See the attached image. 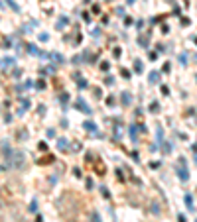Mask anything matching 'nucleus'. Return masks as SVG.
Here are the masks:
<instances>
[{"mask_svg": "<svg viewBox=\"0 0 197 222\" xmlns=\"http://www.w3.org/2000/svg\"><path fill=\"white\" fill-rule=\"evenodd\" d=\"M162 94H170V88L166 85H162Z\"/></svg>", "mask_w": 197, "mask_h": 222, "instance_id": "2f4dec72", "label": "nucleus"}, {"mask_svg": "<svg viewBox=\"0 0 197 222\" xmlns=\"http://www.w3.org/2000/svg\"><path fill=\"white\" fill-rule=\"evenodd\" d=\"M73 175H75V177H81V169L75 167V169H73Z\"/></svg>", "mask_w": 197, "mask_h": 222, "instance_id": "f704fd0d", "label": "nucleus"}, {"mask_svg": "<svg viewBox=\"0 0 197 222\" xmlns=\"http://www.w3.org/2000/svg\"><path fill=\"white\" fill-rule=\"evenodd\" d=\"M75 108L79 110V112H83V114H93V110H91V106L85 102V98L83 96H79L77 100H75Z\"/></svg>", "mask_w": 197, "mask_h": 222, "instance_id": "f03ea898", "label": "nucleus"}, {"mask_svg": "<svg viewBox=\"0 0 197 222\" xmlns=\"http://www.w3.org/2000/svg\"><path fill=\"white\" fill-rule=\"evenodd\" d=\"M36 222H43V218H41V214H37V216H36Z\"/></svg>", "mask_w": 197, "mask_h": 222, "instance_id": "ea45409f", "label": "nucleus"}, {"mask_svg": "<svg viewBox=\"0 0 197 222\" xmlns=\"http://www.w3.org/2000/svg\"><path fill=\"white\" fill-rule=\"evenodd\" d=\"M120 100H122L124 106H130V92H122V94H120Z\"/></svg>", "mask_w": 197, "mask_h": 222, "instance_id": "9b49d317", "label": "nucleus"}, {"mask_svg": "<svg viewBox=\"0 0 197 222\" xmlns=\"http://www.w3.org/2000/svg\"><path fill=\"white\" fill-rule=\"evenodd\" d=\"M156 134H158V144H160V142H164V132H162V126H158Z\"/></svg>", "mask_w": 197, "mask_h": 222, "instance_id": "5701e85b", "label": "nucleus"}, {"mask_svg": "<svg viewBox=\"0 0 197 222\" xmlns=\"http://www.w3.org/2000/svg\"><path fill=\"white\" fill-rule=\"evenodd\" d=\"M128 134H130V140H132V142H138V126L132 124L130 130H128Z\"/></svg>", "mask_w": 197, "mask_h": 222, "instance_id": "423d86ee", "label": "nucleus"}, {"mask_svg": "<svg viewBox=\"0 0 197 222\" xmlns=\"http://www.w3.org/2000/svg\"><path fill=\"white\" fill-rule=\"evenodd\" d=\"M49 59H53V61H57V63H65L63 55H59V53H51V55H49Z\"/></svg>", "mask_w": 197, "mask_h": 222, "instance_id": "2eb2a0df", "label": "nucleus"}, {"mask_svg": "<svg viewBox=\"0 0 197 222\" xmlns=\"http://www.w3.org/2000/svg\"><path fill=\"white\" fill-rule=\"evenodd\" d=\"M37 210V201H32V205H30V212H36Z\"/></svg>", "mask_w": 197, "mask_h": 222, "instance_id": "bb28decb", "label": "nucleus"}, {"mask_svg": "<svg viewBox=\"0 0 197 222\" xmlns=\"http://www.w3.org/2000/svg\"><path fill=\"white\" fill-rule=\"evenodd\" d=\"M53 161V155H45L43 159H37V165H47V163H51Z\"/></svg>", "mask_w": 197, "mask_h": 222, "instance_id": "9d476101", "label": "nucleus"}, {"mask_svg": "<svg viewBox=\"0 0 197 222\" xmlns=\"http://www.w3.org/2000/svg\"><path fill=\"white\" fill-rule=\"evenodd\" d=\"M162 150H164V154H172V144H168V142H160Z\"/></svg>", "mask_w": 197, "mask_h": 222, "instance_id": "ddd939ff", "label": "nucleus"}, {"mask_svg": "<svg viewBox=\"0 0 197 222\" xmlns=\"http://www.w3.org/2000/svg\"><path fill=\"white\" fill-rule=\"evenodd\" d=\"M67 24H69V18H67V16H61L59 20H57V24H55V30H63Z\"/></svg>", "mask_w": 197, "mask_h": 222, "instance_id": "39448f33", "label": "nucleus"}, {"mask_svg": "<svg viewBox=\"0 0 197 222\" xmlns=\"http://www.w3.org/2000/svg\"><path fill=\"white\" fill-rule=\"evenodd\" d=\"M73 79L77 81V85H79V88H85V86H87V81H83V77H81L79 73H75V75H73Z\"/></svg>", "mask_w": 197, "mask_h": 222, "instance_id": "6e6552de", "label": "nucleus"}, {"mask_svg": "<svg viewBox=\"0 0 197 222\" xmlns=\"http://www.w3.org/2000/svg\"><path fill=\"white\" fill-rule=\"evenodd\" d=\"M26 47H28V53H32V55H37V49H36V45H32V43H28V45H26Z\"/></svg>", "mask_w": 197, "mask_h": 222, "instance_id": "4be33fe9", "label": "nucleus"}, {"mask_svg": "<svg viewBox=\"0 0 197 222\" xmlns=\"http://www.w3.org/2000/svg\"><path fill=\"white\" fill-rule=\"evenodd\" d=\"M193 161H195V163H197V152H195V157H193Z\"/></svg>", "mask_w": 197, "mask_h": 222, "instance_id": "a19ab883", "label": "nucleus"}, {"mask_svg": "<svg viewBox=\"0 0 197 222\" xmlns=\"http://www.w3.org/2000/svg\"><path fill=\"white\" fill-rule=\"evenodd\" d=\"M101 195H103L105 199H110V193H108V189H107V187H101Z\"/></svg>", "mask_w": 197, "mask_h": 222, "instance_id": "393cba45", "label": "nucleus"}, {"mask_svg": "<svg viewBox=\"0 0 197 222\" xmlns=\"http://www.w3.org/2000/svg\"><path fill=\"white\" fill-rule=\"evenodd\" d=\"M101 69H103V71H108V63H105V61H103V63H101Z\"/></svg>", "mask_w": 197, "mask_h": 222, "instance_id": "4c0bfd02", "label": "nucleus"}, {"mask_svg": "<svg viewBox=\"0 0 197 222\" xmlns=\"http://www.w3.org/2000/svg\"><path fill=\"white\" fill-rule=\"evenodd\" d=\"M126 2H128V4H134V0H126Z\"/></svg>", "mask_w": 197, "mask_h": 222, "instance_id": "79ce46f5", "label": "nucleus"}, {"mask_svg": "<svg viewBox=\"0 0 197 222\" xmlns=\"http://www.w3.org/2000/svg\"><path fill=\"white\" fill-rule=\"evenodd\" d=\"M95 169H97V175H105V163H101V161H95Z\"/></svg>", "mask_w": 197, "mask_h": 222, "instance_id": "1a4fd4ad", "label": "nucleus"}, {"mask_svg": "<svg viewBox=\"0 0 197 222\" xmlns=\"http://www.w3.org/2000/svg\"><path fill=\"white\" fill-rule=\"evenodd\" d=\"M57 150H59V152H69V144H67L65 138H59V140H57Z\"/></svg>", "mask_w": 197, "mask_h": 222, "instance_id": "20e7f679", "label": "nucleus"}, {"mask_svg": "<svg viewBox=\"0 0 197 222\" xmlns=\"http://www.w3.org/2000/svg\"><path fill=\"white\" fill-rule=\"evenodd\" d=\"M148 81H150V85H158V83H160V73H158V71H152L150 77H148Z\"/></svg>", "mask_w": 197, "mask_h": 222, "instance_id": "0eeeda50", "label": "nucleus"}, {"mask_svg": "<svg viewBox=\"0 0 197 222\" xmlns=\"http://www.w3.org/2000/svg\"><path fill=\"white\" fill-rule=\"evenodd\" d=\"M85 187H87V191L93 187V179H91V177H87V179H85Z\"/></svg>", "mask_w": 197, "mask_h": 222, "instance_id": "a878e982", "label": "nucleus"}, {"mask_svg": "<svg viewBox=\"0 0 197 222\" xmlns=\"http://www.w3.org/2000/svg\"><path fill=\"white\" fill-rule=\"evenodd\" d=\"M178 177L181 179V183H185L189 179V171L185 167V159H179V167H178Z\"/></svg>", "mask_w": 197, "mask_h": 222, "instance_id": "7ed1b4c3", "label": "nucleus"}, {"mask_svg": "<svg viewBox=\"0 0 197 222\" xmlns=\"http://www.w3.org/2000/svg\"><path fill=\"white\" fill-rule=\"evenodd\" d=\"M6 2H8V6H10V8H12L14 12H20V6L16 4V2H14V0H6Z\"/></svg>", "mask_w": 197, "mask_h": 222, "instance_id": "412c9836", "label": "nucleus"}, {"mask_svg": "<svg viewBox=\"0 0 197 222\" xmlns=\"http://www.w3.org/2000/svg\"><path fill=\"white\" fill-rule=\"evenodd\" d=\"M178 222H187V218H185V216L179 212V214H178Z\"/></svg>", "mask_w": 197, "mask_h": 222, "instance_id": "7c9ffc66", "label": "nucleus"}, {"mask_svg": "<svg viewBox=\"0 0 197 222\" xmlns=\"http://www.w3.org/2000/svg\"><path fill=\"white\" fill-rule=\"evenodd\" d=\"M10 161H8V167H14V169H22L24 167V154H12V157H8Z\"/></svg>", "mask_w": 197, "mask_h": 222, "instance_id": "f257e3e1", "label": "nucleus"}, {"mask_svg": "<svg viewBox=\"0 0 197 222\" xmlns=\"http://www.w3.org/2000/svg\"><path fill=\"white\" fill-rule=\"evenodd\" d=\"M134 71H136V73H142V71H144V65H142V61H140V59H136V61H134Z\"/></svg>", "mask_w": 197, "mask_h": 222, "instance_id": "dca6fc26", "label": "nucleus"}, {"mask_svg": "<svg viewBox=\"0 0 197 222\" xmlns=\"http://www.w3.org/2000/svg\"><path fill=\"white\" fill-rule=\"evenodd\" d=\"M120 73H122V77H126V79H130V71H128V69H122Z\"/></svg>", "mask_w": 197, "mask_h": 222, "instance_id": "cd10ccee", "label": "nucleus"}, {"mask_svg": "<svg viewBox=\"0 0 197 222\" xmlns=\"http://www.w3.org/2000/svg\"><path fill=\"white\" fill-rule=\"evenodd\" d=\"M185 205H187V208H189V210H193V197H191L189 193L185 195Z\"/></svg>", "mask_w": 197, "mask_h": 222, "instance_id": "4468645a", "label": "nucleus"}, {"mask_svg": "<svg viewBox=\"0 0 197 222\" xmlns=\"http://www.w3.org/2000/svg\"><path fill=\"white\" fill-rule=\"evenodd\" d=\"M37 148H39V150H41V152H45V150H47V144H43V142H41V144H39V146H37Z\"/></svg>", "mask_w": 197, "mask_h": 222, "instance_id": "473e14b6", "label": "nucleus"}, {"mask_svg": "<svg viewBox=\"0 0 197 222\" xmlns=\"http://www.w3.org/2000/svg\"><path fill=\"white\" fill-rule=\"evenodd\" d=\"M83 128H85V130H89V132H97V124H95V122H85V124H83Z\"/></svg>", "mask_w": 197, "mask_h": 222, "instance_id": "f8f14e48", "label": "nucleus"}, {"mask_svg": "<svg viewBox=\"0 0 197 222\" xmlns=\"http://www.w3.org/2000/svg\"><path fill=\"white\" fill-rule=\"evenodd\" d=\"M59 100L63 104V108L67 110V100H69V96H67V92H63V94H59Z\"/></svg>", "mask_w": 197, "mask_h": 222, "instance_id": "f3484780", "label": "nucleus"}, {"mask_svg": "<svg viewBox=\"0 0 197 222\" xmlns=\"http://www.w3.org/2000/svg\"><path fill=\"white\" fill-rule=\"evenodd\" d=\"M138 43H140L142 47H148V39H146L144 35H140V37H138Z\"/></svg>", "mask_w": 197, "mask_h": 222, "instance_id": "b1692460", "label": "nucleus"}, {"mask_svg": "<svg viewBox=\"0 0 197 222\" xmlns=\"http://www.w3.org/2000/svg\"><path fill=\"white\" fill-rule=\"evenodd\" d=\"M37 112H39V116H43V114H45V106H39V110H37Z\"/></svg>", "mask_w": 197, "mask_h": 222, "instance_id": "e433bc0d", "label": "nucleus"}, {"mask_svg": "<svg viewBox=\"0 0 197 222\" xmlns=\"http://www.w3.org/2000/svg\"><path fill=\"white\" fill-rule=\"evenodd\" d=\"M39 39H41V41H47V39H49V35H47V34H41V35H39Z\"/></svg>", "mask_w": 197, "mask_h": 222, "instance_id": "72a5a7b5", "label": "nucleus"}, {"mask_svg": "<svg viewBox=\"0 0 197 222\" xmlns=\"http://www.w3.org/2000/svg\"><path fill=\"white\" fill-rule=\"evenodd\" d=\"M195 222H197V220H195Z\"/></svg>", "mask_w": 197, "mask_h": 222, "instance_id": "c03bdc74", "label": "nucleus"}, {"mask_svg": "<svg viewBox=\"0 0 197 222\" xmlns=\"http://www.w3.org/2000/svg\"><path fill=\"white\" fill-rule=\"evenodd\" d=\"M193 41H195V43H197V37H193Z\"/></svg>", "mask_w": 197, "mask_h": 222, "instance_id": "37998d69", "label": "nucleus"}, {"mask_svg": "<svg viewBox=\"0 0 197 222\" xmlns=\"http://www.w3.org/2000/svg\"><path fill=\"white\" fill-rule=\"evenodd\" d=\"M91 222H103V220H101V214H99L97 210H93V212H91Z\"/></svg>", "mask_w": 197, "mask_h": 222, "instance_id": "6ab92c4d", "label": "nucleus"}, {"mask_svg": "<svg viewBox=\"0 0 197 222\" xmlns=\"http://www.w3.org/2000/svg\"><path fill=\"white\" fill-rule=\"evenodd\" d=\"M37 88H45V83H43V81H37Z\"/></svg>", "mask_w": 197, "mask_h": 222, "instance_id": "58836bf2", "label": "nucleus"}, {"mask_svg": "<svg viewBox=\"0 0 197 222\" xmlns=\"http://www.w3.org/2000/svg\"><path fill=\"white\" fill-rule=\"evenodd\" d=\"M2 63H4V65H8V67H10V65H12V63H14V59H12V57H10V59H4V61H2Z\"/></svg>", "mask_w": 197, "mask_h": 222, "instance_id": "c756f323", "label": "nucleus"}, {"mask_svg": "<svg viewBox=\"0 0 197 222\" xmlns=\"http://www.w3.org/2000/svg\"><path fill=\"white\" fill-rule=\"evenodd\" d=\"M150 112H152V114H158V112H160V104L156 102V100L150 104Z\"/></svg>", "mask_w": 197, "mask_h": 222, "instance_id": "a211bd4d", "label": "nucleus"}, {"mask_svg": "<svg viewBox=\"0 0 197 222\" xmlns=\"http://www.w3.org/2000/svg\"><path fill=\"white\" fill-rule=\"evenodd\" d=\"M83 20H85V22H87V24H89V22H91V16H89V14H87V12H85V14H83Z\"/></svg>", "mask_w": 197, "mask_h": 222, "instance_id": "c9c22d12", "label": "nucleus"}, {"mask_svg": "<svg viewBox=\"0 0 197 222\" xmlns=\"http://www.w3.org/2000/svg\"><path fill=\"white\" fill-rule=\"evenodd\" d=\"M114 102H116V100H114V96H108V98H107V104H108V106H112Z\"/></svg>", "mask_w": 197, "mask_h": 222, "instance_id": "c85d7f7f", "label": "nucleus"}, {"mask_svg": "<svg viewBox=\"0 0 197 222\" xmlns=\"http://www.w3.org/2000/svg\"><path fill=\"white\" fill-rule=\"evenodd\" d=\"M178 59H179V63H181V65H187V53H179Z\"/></svg>", "mask_w": 197, "mask_h": 222, "instance_id": "aec40b11", "label": "nucleus"}]
</instances>
